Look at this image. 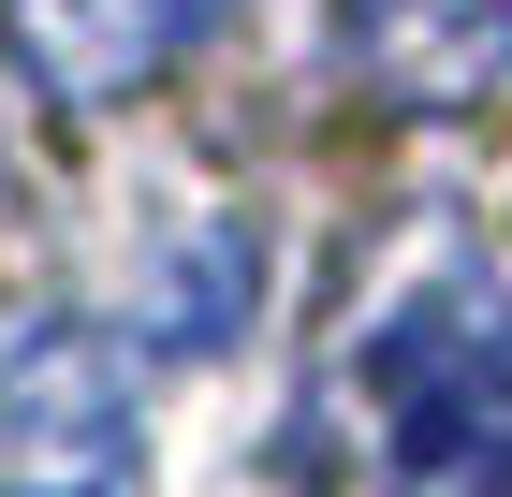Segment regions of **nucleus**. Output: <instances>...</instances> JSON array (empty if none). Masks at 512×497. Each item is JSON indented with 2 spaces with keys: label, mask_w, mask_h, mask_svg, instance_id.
<instances>
[{
  "label": "nucleus",
  "mask_w": 512,
  "mask_h": 497,
  "mask_svg": "<svg viewBox=\"0 0 512 497\" xmlns=\"http://www.w3.org/2000/svg\"><path fill=\"white\" fill-rule=\"evenodd\" d=\"M337 497H512V307L439 264L337 381Z\"/></svg>",
  "instance_id": "f257e3e1"
},
{
  "label": "nucleus",
  "mask_w": 512,
  "mask_h": 497,
  "mask_svg": "<svg viewBox=\"0 0 512 497\" xmlns=\"http://www.w3.org/2000/svg\"><path fill=\"white\" fill-rule=\"evenodd\" d=\"M132 395L74 322H0V497H118Z\"/></svg>",
  "instance_id": "f03ea898"
},
{
  "label": "nucleus",
  "mask_w": 512,
  "mask_h": 497,
  "mask_svg": "<svg viewBox=\"0 0 512 497\" xmlns=\"http://www.w3.org/2000/svg\"><path fill=\"white\" fill-rule=\"evenodd\" d=\"M352 44L395 103H469L512 44V0H352Z\"/></svg>",
  "instance_id": "7ed1b4c3"
},
{
  "label": "nucleus",
  "mask_w": 512,
  "mask_h": 497,
  "mask_svg": "<svg viewBox=\"0 0 512 497\" xmlns=\"http://www.w3.org/2000/svg\"><path fill=\"white\" fill-rule=\"evenodd\" d=\"M15 44H30L44 88H74V103H103V88H132L161 59V0H15Z\"/></svg>",
  "instance_id": "20e7f679"
},
{
  "label": "nucleus",
  "mask_w": 512,
  "mask_h": 497,
  "mask_svg": "<svg viewBox=\"0 0 512 497\" xmlns=\"http://www.w3.org/2000/svg\"><path fill=\"white\" fill-rule=\"evenodd\" d=\"M205 15H220V0H161V30H205Z\"/></svg>",
  "instance_id": "39448f33"
}]
</instances>
